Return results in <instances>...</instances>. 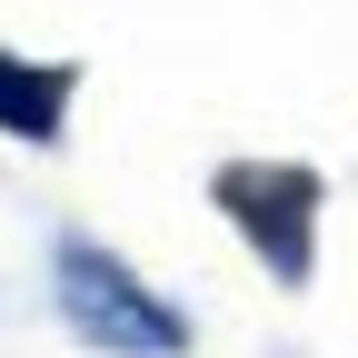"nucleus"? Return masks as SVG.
Listing matches in <instances>:
<instances>
[{
  "label": "nucleus",
  "instance_id": "2",
  "mask_svg": "<svg viewBox=\"0 0 358 358\" xmlns=\"http://www.w3.org/2000/svg\"><path fill=\"white\" fill-rule=\"evenodd\" d=\"M0 129L50 140V129H60V80H50V70H20V60H0Z\"/></svg>",
  "mask_w": 358,
  "mask_h": 358
},
{
  "label": "nucleus",
  "instance_id": "1",
  "mask_svg": "<svg viewBox=\"0 0 358 358\" xmlns=\"http://www.w3.org/2000/svg\"><path fill=\"white\" fill-rule=\"evenodd\" d=\"M60 319L90 338V348H120V358H179L189 348V329H179V308L150 299L110 249H90V239H60Z\"/></svg>",
  "mask_w": 358,
  "mask_h": 358
}]
</instances>
